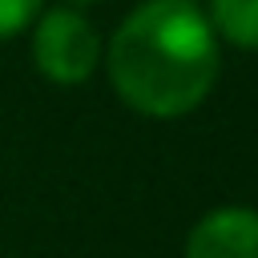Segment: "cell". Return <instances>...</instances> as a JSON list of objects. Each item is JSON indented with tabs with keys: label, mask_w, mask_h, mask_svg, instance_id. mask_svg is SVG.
<instances>
[{
	"label": "cell",
	"mask_w": 258,
	"mask_h": 258,
	"mask_svg": "<svg viewBox=\"0 0 258 258\" xmlns=\"http://www.w3.org/2000/svg\"><path fill=\"white\" fill-rule=\"evenodd\" d=\"M117 97L153 121L194 113L222 69L218 32L194 0L137 4L105 48Z\"/></svg>",
	"instance_id": "obj_1"
},
{
	"label": "cell",
	"mask_w": 258,
	"mask_h": 258,
	"mask_svg": "<svg viewBox=\"0 0 258 258\" xmlns=\"http://www.w3.org/2000/svg\"><path fill=\"white\" fill-rule=\"evenodd\" d=\"M101 32L77 8H52L32 28V60L52 85H85L101 64Z\"/></svg>",
	"instance_id": "obj_2"
},
{
	"label": "cell",
	"mask_w": 258,
	"mask_h": 258,
	"mask_svg": "<svg viewBox=\"0 0 258 258\" xmlns=\"http://www.w3.org/2000/svg\"><path fill=\"white\" fill-rule=\"evenodd\" d=\"M185 258H258V210L218 206L194 222Z\"/></svg>",
	"instance_id": "obj_3"
},
{
	"label": "cell",
	"mask_w": 258,
	"mask_h": 258,
	"mask_svg": "<svg viewBox=\"0 0 258 258\" xmlns=\"http://www.w3.org/2000/svg\"><path fill=\"white\" fill-rule=\"evenodd\" d=\"M210 24L234 48L258 52V0H210Z\"/></svg>",
	"instance_id": "obj_4"
},
{
	"label": "cell",
	"mask_w": 258,
	"mask_h": 258,
	"mask_svg": "<svg viewBox=\"0 0 258 258\" xmlns=\"http://www.w3.org/2000/svg\"><path fill=\"white\" fill-rule=\"evenodd\" d=\"M36 12H40V0H0V40L24 32Z\"/></svg>",
	"instance_id": "obj_5"
},
{
	"label": "cell",
	"mask_w": 258,
	"mask_h": 258,
	"mask_svg": "<svg viewBox=\"0 0 258 258\" xmlns=\"http://www.w3.org/2000/svg\"><path fill=\"white\" fill-rule=\"evenodd\" d=\"M77 4H89V0H77Z\"/></svg>",
	"instance_id": "obj_6"
}]
</instances>
